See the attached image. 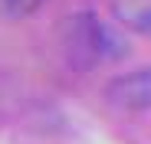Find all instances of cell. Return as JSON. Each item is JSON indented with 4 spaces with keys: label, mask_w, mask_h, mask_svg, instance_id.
Returning a JSON list of instances; mask_svg holds the SVG:
<instances>
[{
    "label": "cell",
    "mask_w": 151,
    "mask_h": 144,
    "mask_svg": "<svg viewBox=\"0 0 151 144\" xmlns=\"http://www.w3.org/2000/svg\"><path fill=\"white\" fill-rule=\"evenodd\" d=\"M66 49L76 66H95L122 56V43L95 13H76L66 30Z\"/></svg>",
    "instance_id": "6da1fadb"
},
{
    "label": "cell",
    "mask_w": 151,
    "mask_h": 144,
    "mask_svg": "<svg viewBox=\"0 0 151 144\" xmlns=\"http://www.w3.org/2000/svg\"><path fill=\"white\" fill-rule=\"evenodd\" d=\"M102 95L109 105L122 111H151V66L115 76Z\"/></svg>",
    "instance_id": "7a4b0ae2"
},
{
    "label": "cell",
    "mask_w": 151,
    "mask_h": 144,
    "mask_svg": "<svg viewBox=\"0 0 151 144\" xmlns=\"http://www.w3.org/2000/svg\"><path fill=\"white\" fill-rule=\"evenodd\" d=\"M115 16L132 33L151 39V0H115Z\"/></svg>",
    "instance_id": "3957f363"
},
{
    "label": "cell",
    "mask_w": 151,
    "mask_h": 144,
    "mask_svg": "<svg viewBox=\"0 0 151 144\" xmlns=\"http://www.w3.org/2000/svg\"><path fill=\"white\" fill-rule=\"evenodd\" d=\"M46 0H0V16L7 20H20V16H30L36 13Z\"/></svg>",
    "instance_id": "277c9868"
}]
</instances>
